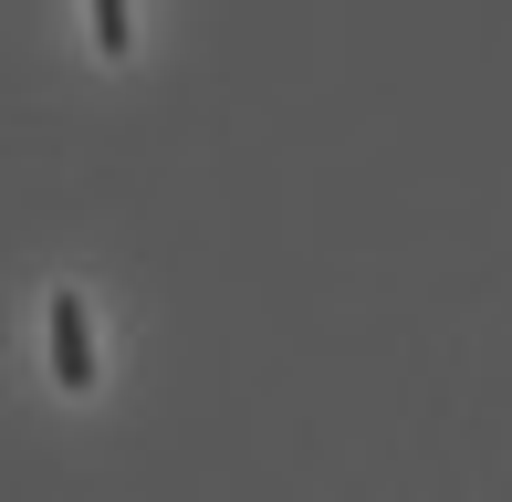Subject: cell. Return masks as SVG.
I'll return each mask as SVG.
<instances>
[{
    "label": "cell",
    "instance_id": "2",
    "mask_svg": "<svg viewBox=\"0 0 512 502\" xmlns=\"http://www.w3.org/2000/svg\"><path fill=\"white\" fill-rule=\"evenodd\" d=\"M84 21H95V42H105V53H126V32H136V11H126V0H95Z\"/></svg>",
    "mask_w": 512,
    "mask_h": 502
},
{
    "label": "cell",
    "instance_id": "1",
    "mask_svg": "<svg viewBox=\"0 0 512 502\" xmlns=\"http://www.w3.org/2000/svg\"><path fill=\"white\" fill-rule=\"evenodd\" d=\"M95 377H105V356H95V314H84L74 283H53V387H63V398H84Z\"/></svg>",
    "mask_w": 512,
    "mask_h": 502
}]
</instances>
